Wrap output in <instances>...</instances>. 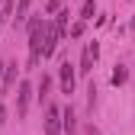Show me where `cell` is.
Here are the masks:
<instances>
[{
	"instance_id": "cell-1",
	"label": "cell",
	"mask_w": 135,
	"mask_h": 135,
	"mask_svg": "<svg viewBox=\"0 0 135 135\" xmlns=\"http://www.w3.org/2000/svg\"><path fill=\"white\" fill-rule=\"evenodd\" d=\"M42 48H45V20L42 16H32L29 20V64L32 68L39 64Z\"/></svg>"
},
{
	"instance_id": "cell-2",
	"label": "cell",
	"mask_w": 135,
	"mask_h": 135,
	"mask_svg": "<svg viewBox=\"0 0 135 135\" xmlns=\"http://www.w3.org/2000/svg\"><path fill=\"white\" fill-rule=\"evenodd\" d=\"M61 39H64V29L58 23H45V48H42V58H52Z\"/></svg>"
},
{
	"instance_id": "cell-3",
	"label": "cell",
	"mask_w": 135,
	"mask_h": 135,
	"mask_svg": "<svg viewBox=\"0 0 135 135\" xmlns=\"http://www.w3.org/2000/svg\"><path fill=\"white\" fill-rule=\"evenodd\" d=\"M97 58H100V45H97V42H87V45H84V55H80V68H77V71H80V74H90L93 64H97Z\"/></svg>"
},
{
	"instance_id": "cell-4",
	"label": "cell",
	"mask_w": 135,
	"mask_h": 135,
	"mask_svg": "<svg viewBox=\"0 0 135 135\" xmlns=\"http://www.w3.org/2000/svg\"><path fill=\"white\" fill-rule=\"evenodd\" d=\"M29 100H32V87L23 80V84H20V93H16V116H20V119L29 113Z\"/></svg>"
},
{
	"instance_id": "cell-5",
	"label": "cell",
	"mask_w": 135,
	"mask_h": 135,
	"mask_svg": "<svg viewBox=\"0 0 135 135\" xmlns=\"http://www.w3.org/2000/svg\"><path fill=\"white\" fill-rule=\"evenodd\" d=\"M58 80H61V93H68L71 97L74 93V64H61V71H58Z\"/></svg>"
},
{
	"instance_id": "cell-6",
	"label": "cell",
	"mask_w": 135,
	"mask_h": 135,
	"mask_svg": "<svg viewBox=\"0 0 135 135\" xmlns=\"http://www.w3.org/2000/svg\"><path fill=\"white\" fill-rule=\"evenodd\" d=\"M61 126H64V119H61V109H58V106H48L45 132H48V135H61Z\"/></svg>"
},
{
	"instance_id": "cell-7",
	"label": "cell",
	"mask_w": 135,
	"mask_h": 135,
	"mask_svg": "<svg viewBox=\"0 0 135 135\" xmlns=\"http://www.w3.org/2000/svg\"><path fill=\"white\" fill-rule=\"evenodd\" d=\"M13 84H16V64H7L3 68V93L13 87Z\"/></svg>"
},
{
	"instance_id": "cell-8",
	"label": "cell",
	"mask_w": 135,
	"mask_h": 135,
	"mask_svg": "<svg viewBox=\"0 0 135 135\" xmlns=\"http://www.w3.org/2000/svg\"><path fill=\"white\" fill-rule=\"evenodd\" d=\"M61 119H64V129H68V132H74V129H77V119H74V109H71V106L64 109V116H61Z\"/></svg>"
},
{
	"instance_id": "cell-9",
	"label": "cell",
	"mask_w": 135,
	"mask_h": 135,
	"mask_svg": "<svg viewBox=\"0 0 135 135\" xmlns=\"http://www.w3.org/2000/svg\"><path fill=\"white\" fill-rule=\"evenodd\" d=\"M93 13H97L93 0H84V7H80V20H93Z\"/></svg>"
},
{
	"instance_id": "cell-10",
	"label": "cell",
	"mask_w": 135,
	"mask_h": 135,
	"mask_svg": "<svg viewBox=\"0 0 135 135\" xmlns=\"http://www.w3.org/2000/svg\"><path fill=\"white\" fill-rule=\"evenodd\" d=\"M126 77H129V71H126L122 64H116V71H113V84L119 87V84H126Z\"/></svg>"
},
{
	"instance_id": "cell-11",
	"label": "cell",
	"mask_w": 135,
	"mask_h": 135,
	"mask_svg": "<svg viewBox=\"0 0 135 135\" xmlns=\"http://www.w3.org/2000/svg\"><path fill=\"white\" fill-rule=\"evenodd\" d=\"M29 3H32V0H20V3H16V20H23V16H26Z\"/></svg>"
},
{
	"instance_id": "cell-12",
	"label": "cell",
	"mask_w": 135,
	"mask_h": 135,
	"mask_svg": "<svg viewBox=\"0 0 135 135\" xmlns=\"http://www.w3.org/2000/svg\"><path fill=\"white\" fill-rule=\"evenodd\" d=\"M48 87H52V77H42V84H39V97H45Z\"/></svg>"
},
{
	"instance_id": "cell-13",
	"label": "cell",
	"mask_w": 135,
	"mask_h": 135,
	"mask_svg": "<svg viewBox=\"0 0 135 135\" xmlns=\"http://www.w3.org/2000/svg\"><path fill=\"white\" fill-rule=\"evenodd\" d=\"M16 3H20V0H7V3H3V16H10L16 10Z\"/></svg>"
},
{
	"instance_id": "cell-14",
	"label": "cell",
	"mask_w": 135,
	"mask_h": 135,
	"mask_svg": "<svg viewBox=\"0 0 135 135\" xmlns=\"http://www.w3.org/2000/svg\"><path fill=\"white\" fill-rule=\"evenodd\" d=\"M45 10H48V13H58V10H61V0H48Z\"/></svg>"
},
{
	"instance_id": "cell-15",
	"label": "cell",
	"mask_w": 135,
	"mask_h": 135,
	"mask_svg": "<svg viewBox=\"0 0 135 135\" xmlns=\"http://www.w3.org/2000/svg\"><path fill=\"white\" fill-rule=\"evenodd\" d=\"M3 122H7V109L0 106V126H3Z\"/></svg>"
},
{
	"instance_id": "cell-16",
	"label": "cell",
	"mask_w": 135,
	"mask_h": 135,
	"mask_svg": "<svg viewBox=\"0 0 135 135\" xmlns=\"http://www.w3.org/2000/svg\"><path fill=\"white\" fill-rule=\"evenodd\" d=\"M3 68H7V64H3V61H0V84H3Z\"/></svg>"
},
{
	"instance_id": "cell-17",
	"label": "cell",
	"mask_w": 135,
	"mask_h": 135,
	"mask_svg": "<svg viewBox=\"0 0 135 135\" xmlns=\"http://www.w3.org/2000/svg\"><path fill=\"white\" fill-rule=\"evenodd\" d=\"M0 23H3V10H0Z\"/></svg>"
},
{
	"instance_id": "cell-18",
	"label": "cell",
	"mask_w": 135,
	"mask_h": 135,
	"mask_svg": "<svg viewBox=\"0 0 135 135\" xmlns=\"http://www.w3.org/2000/svg\"><path fill=\"white\" fill-rule=\"evenodd\" d=\"M132 29H135V20H132Z\"/></svg>"
}]
</instances>
